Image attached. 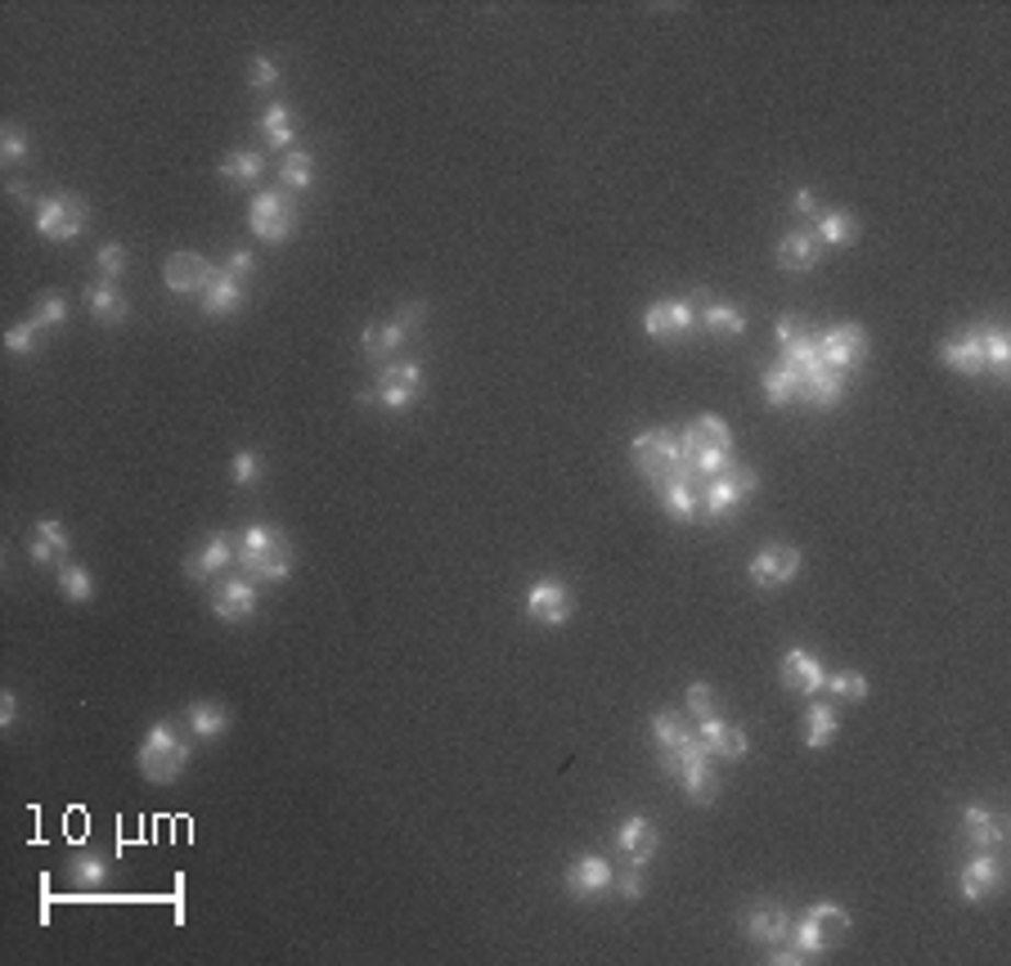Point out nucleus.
Segmentation results:
<instances>
[{"label": "nucleus", "mask_w": 1011, "mask_h": 966, "mask_svg": "<svg viewBox=\"0 0 1011 966\" xmlns=\"http://www.w3.org/2000/svg\"><path fill=\"white\" fill-rule=\"evenodd\" d=\"M234 566L244 571L248 580H257V585H279V580L293 575L297 558H293V544H288V536L279 526H244L234 536Z\"/></svg>", "instance_id": "nucleus-1"}, {"label": "nucleus", "mask_w": 1011, "mask_h": 966, "mask_svg": "<svg viewBox=\"0 0 1011 966\" xmlns=\"http://www.w3.org/2000/svg\"><path fill=\"white\" fill-rule=\"evenodd\" d=\"M679 446H684V472L693 481H710L715 472H724L733 463V427L719 414H697L679 431Z\"/></svg>", "instance_id": "nucleus-2"}, {"label": "nucleus", "mask_w": 1011, "mask_h": 966, "mask_svg": "<svg viewBox=\"0 0 1011 966\" xmlns=\"http://www.w3.org/2000/svg\"><path fill=\"white\" fill-rule=\"evenodd\" d=\"M189 755H194V746L184 742V733L176 729L171 719H158L149 733H144V742H139V773L144 778H149L154 787H171L180 773H184V764H189Z\"/></svg>", "instance_id": "nucleus-3"}, {"label": "nucleus", "mask_w": 1011, "mask_h": 966, "mask_svg": "<svg viewBox=\"0 0 1011 966\" xmlns=\"http://www.w3.org/2000/svg\"><path fill=\"white\" fill-rule=\"evenodd\" d=\"M630 459L639 468L643 481L661 486L670 476H688L684 472V446H679V431H665V427H652V431H639L630 441Z\"/></svg>", "instance_id": "nucleus-4"}, {"label": "nucleus", "mask_w": 1011, "mask_h": 966, "mask_svg": "<svg viewBox=\"0 0 1011 966\" xmlns=\"http://www.w3.org/2000/svg\"><path fill=\"white\" fill-rule=\"evenodd\" d=\"M760 491V476L746 463H729L724 472H715L710 481H701V517L724 521L738 513L742 499H751Z\"/></svg>", "instance_id": "nucleus-5"}, {"label": "nucleus", "mask_w": 1011, "mask_h": 966, "mask_svg": "<svg viewBox=\"0 0 1011 966\" xmlns=\"http://www.w3.org/2000/svg\"><path fill=\"white\" fill-rule=\"evenodd\" d=\"M418 396H423V364L392 360V364H382L373 392H360V405H382L387 414H405Z\"/></svg>", "instance_id": "nucleus-6"}, {"label": "nucleus", "mask_w": 1011, "mask_h": 966, "mask_svg": "<svg viewBox=\"0 0 1011 966\" xmlns=\"http://www.w3.org/2000/svg\"><path fill=\"white\" fill-rule=\"evenodd\" d=\"M86 199L81 193H55V199H45L36 207V234L41 238H50V244H72V238H81L86 229Z\"/></svg>", "instance_id": "nucleus-7"}, {"label": "nucleus", "mask_w": 1011, "mask_h": 966, "mask_svg": "<svg viewBox=\"0 0 1011 966\" xmlns=\"http://www.w3.org/2000/svg\"><path fill=\"white\" fill-rule=\"evenodd\" d=\"M248 225H252V234L261 238V244L279 248L297 229V207H293L288 193H257L252 207H248Z\"/></svg>", "instance_id": "nucleus-8"}, {"label": "nucleus", "mask_w": 1011, "mask_h": 966, "mask_svg": "<svg viewBox=\"0 0 1011 966\" xmlns=\"http://www.w3.org/2000/svg\"><path fill=\"white\" fill-rule=\"evenodd\" d=\"M818 337V360H823L828 369L836 373H850L858 369L863 360H868V333H863L858 324H836L828 333H813Z\"/></svg>", "instance_id": "nucleus-9"}, {"label": "nucleus", "mask_w": 1011, "mask_h": 966, "mask_svg": "<svg viewBox=\"0 0 1011 966\" xmlns=\"http://www.w3.org/2000/svg\"><path fill=\"white\" fill-rule=\"evenodd\" d=\"M800 566H805L800 549H791V544H768V549H760V553L751 558L746 575H751L755 589H783V585H791V580L800 575Z\"/></svg>", "instance_id": "nucleus-10"}, {"label": "nucleus", "mask_w": 1011, "mask_h": 966, "mask_svg": "<svg viewBox=\"0 0 1011 966\" xmlns=\"http://www.w3.org/2000/svg\"><path fill=\"white\" fill-rule=\"evenodd\" d=\"M693 328H697V311L684 297L652 302L648 315H643V333L652 337V342H679V337H688Z\"/></svg>", "instance_id": "nucleus-11"}, {"label": "nucleus", "mask_w": 1011, "mask_h": 966, "mask_svg": "<svg viewBox=\"0 0 1011 966\" xmlns=\"http://www.w3.org/2000/svg\"><path fill=\"white\" fill-rule=\"evenodd\" d=\"M778 679L787 693H800V697H823V684H828V665L818 661L813 652L805 648H787L783 652V665H778Z\"/></svg>", "instance_id": "nucleus-12"}, {"label": "nucleus", "mask_w": 1011, "mask_h": 966, "mask_svg": "<svg viewBox=\"0 0 1011 966\" xmlns=\"http://www.w3.org/2000/svg\"><path fill=\"white\" fill-rule=\"evenodd\" d=\"M212 279H216V266L203 252H171L167 266H162V283L171 288L176 297H184V293H199L203 297Z\"/></svg>", "instance_id": "nucleus-13"}, {"label": "nucleus", "mask_w": 1011, "mask_h": 966, "mask_svg": "<svg viewBox=\"0 0 1011 966\" xmlns=\"http://www.w3.org/2000/svg\"><path fill=\"white\" fill-rule=\"evenodd\" d=\"M1002 886V858L998 850H976L967 863H962V873H957V890L967 903H980L989 895H998Z\"/></svg>", "instance_id": "nucleus-14"}, {"label": "nucleus", "mask_w": 1011, "mask_h": 966, "mask_svg": "<svg viewBox=\"0 0 1011 966\" xmlns=\"http://www.w3.org/2000/svg\"><path fill=\"white\" fill-rule=\"evenodd\" d=\"M526 616L544 630H558V625L571 620V594L562 580H536L531 589H526Z\"/></svg>", "instance_id": "nucleus-15"}, {"label": "nucleus", "mask_w": 1011, "mask_h": 966, "mask_svg": "<svg viewBox=\"0 0 1011 966\" xmlns=\"http://www.w3.org/2000/svg\"><path fill=\"white\" fill-rule=\"evenodd\" d=\"M566 895L571 899H598V895H607L611 886H616V867L603 858V854H585V858H575L571 867H566Z\"/></svg>", "instance_id": "nucleus-16"}, {"label": "nucleus", "mask_w": 1011, "mask_h": 966, "mask_svg": "<svg viewBox=\"0 0 1011 966\" xmlns=\"http://www.w3.org/2000/svg\"><path fill=\"white\" fill-rule=\"evenodd\" d=\"M257 580H248L244 571L238 575H229V580H221V585L212 589V611L221 616V620H229V625H238V620H248L252 611H257Z\"/></svg>", "instance_id": "nucleus-17"}, {"label": "nucleus", "mask_w": 1011, "mask_h": 966, "mask_svg": "<svg viewBox=\"0 0 1011 966\" xmlns=\"http://www.w3.org/2000/svg\"><path fill=\"white\" fill-rule=\"evenodd\" d=\"M234 562H238V558H234V540L216 530V536H207L194 553L184 558V575H189V580H199V585H207V580L225 575Z\"/></svg>", "instance_id": "nucleus-18"}, {"label": "nucleus", "mask_w": 1011, "mask_h": 966, "mask_svg": "<svg viewBox=\"0 0 1011 966\" xmlns=\"http://www.w3.org/2000/svg\"><path fill=\"white\" fill-rule=\"evenodd\" d=\"M616 845L625 850V858H630L634 867L652 863V858H656V828H652V818H643V813H625V818H620V828H616Z\"/></svg>", "instance_id": "nucleus-19"}, {"label": "nucleus", "mask_w": 1011, "mask_h": 966, "mask_svg": "<svg viewBox=\"0 0 1011 966\" xmlns=\"http://www.w3.org/2000/svg\"><path fill=\"white\" fill-rule=\"evenodd\" d=\"M746 935L755 944H768V948H778L791 940V912L783 903H755L746 912Z\"/></svg>", "instance_id": "nucleus-20"}, {"label": "nucleus", "mask_w": 1011, "mask_h": 966, "mask_svg": "<svg viewBox=\"0 0 1011 966\" xmlns=\"http://www.w3.org/2000/svg\"><path fill=\"white\" fill-rule=\"evenodd\" d=\"M940 360H944L953 373H967V378L985 373V342H980V328H962V333H953L948 342L940 347Z\"/></svg>", "instance_id": "nucleus-21"}, {"label": "nucleus", "mask_w": 1011, "mask_h": 966, "mask_svg": "<svg viewBox=\"0 0 1011 966\" xmlns=\"http://www.w3.org/2000/svg\"><path fill=\"white\" fill-rule=\"evenodd\" d=\"M697 742L706 746V755L715 760V755H724V760H742L746 755V733L738 729V723H724L719 715H710V719H701L697 723Z\"/></svg>", "instance_id": "nucleus-22"}, {"label": "nucleus", "mask_w": 1011, "mask_h": 966, "mask_svg": "<svg viewBox=\"0 0 1011 966\" xmlns=\"http://www.w3.org/2000/svg\"><path fill=\"white\" fill-rule=\"evenodd\" d=\"M656 499H661V508L674 521H693V517H701V481L670 476V481H661V486H656Z\"/></svg>", "instance_id": "nucleus-23"}, {"label": "nucleus", "mask_w": 1011, "mask_h": 966, "mask_svg": "<svg viewBox=\"0 0 1011 966\" xmlns=\"http://www.w3.org/2000/svg\"><path fill=\"white\" fill-rule=\"evenodd\" d=\"M405 342H409V333H405L396 319L369 324V328L360 333V356H364V360H378V364H392V360L401 356Z\"/></svg>", "instance_id": "nucleus-24"}, {"label": "nucleus", "mask_w": 1011, "mask_h": 966, "mask_svg": "<svg viewBox=\"0 0 1011 966\" xmlns=\"http://www.w3.org/2000/svg\"><path fill=\"white\" fill-rule=\"evenodd\" d=\"M244 302H248L244 279H234V274L221 266V270H216V279L207 283V293H203V311H207L212 319H225V315H234Z\"/></svg>", "instance_id": "nucleus-25"}, {"label": "nucleus", "mask_w": 1011, "mask_h": 966, "mask_svg": "<svg viewBox=\"0 0 1011 966\" xmlns=\"http://www.w3.org/2000/svg\"><path fill=\"white\" fill-rule=\"evenodd\" d=\"M841 396H845V373H836V369H828V364L800 378V401H805V405L836 409V405H841Z\"/></svg>", "instance_id": "nucleus-26"}, {"label": "nucleus", "mask_w": 1011, "mask_h": 966, "mask_svg": "<svg viewBox=\"0 0 1011 966\" xmlns=\"http://www.w3.org/2000/svg\"><path fill=\"white\" fill-rule=\"evenodd\" d=\"M962 832H967V841L980 845V850H998L1007 841V823H1002L993 809H985V805H967V809H962Z\"/></svg>", "instance_id": "nucleus-27"}, {"label": "nucleus", "mask_w": 1011, "mask_h": 966, "mask_svg": "<svg viewBox=\"0 0 1011 966\" xmlns=\"http://www.w3.org/2000/svg\"><path fill=\"white\" fill-rule=\"evenodd\" d=\"M818 238H813V229H791V234H783V244H778V266L787 270V274H809L813 266H818Z\"/></svg>", "instance_id": "nucleus-28"}, {"label": "nucleus", "mask_w": 1011, "mask_h": 966, "mask_svg": "<svg viewBox=\"0 0 1011 966\" xmlns=\"http://www.w3.org/2000/svg\"><path fill=\"white\" fill-rule=\"evenodd\" d=\"M836 729H841V715H836V706H832L828 697H818V701L805 706V746H809V751L832 746V742H836Z\"/></svg>", "instance_id": "nucleus-29"}, {"label": "nucleus", "mask_w": 1011, "mask_h": 966, "mask_svg": "<svg viewBox=\"0 0 1011 966\" xmlns=\"http://www.w3.org/2000/svg\"><path fill=\"white\" fill-rule=\"evenodd\" d=\"M68 530L55 521V517H41L36 521V536H32V562L36 566H64L68 558Z\"/></svg>", "instance_id": "nucleus-30"}, {"label": "nucleus", "mask_w": 1011, "mask_h": 966, "mask_svg": "<svg viewBox=\"0 0 1011 966\" xmlns=\"http://www.w3.org/2000/svg\"><path fill=\"white\" fill-rule=\"evenodd\" d=\"M261 135H266V144L270 149H279V154H293V144H297V113L288 109V104H266V113H261Z\"/></svg>", "instance_id": "nucleus-31"}, {"label": "nucleus", "mask_w": 1011, "mask_h": 966, "mask_svg": "<svg viewBox=\"0 0 1011 966\" xmlns=\"http://www.w3.org/2000/svg\"><path fill=\"white\" fill-rule=\"evenodd\" d=\"M86 311H90L94 324H122V319L131 315L126 297L117 293V283H104V279L86 288Z\"/></svg>", "instance_id": "nucleus-32"}, {"label": "nucleus", "mask_w": 1011, "mask_h": 966, "mask_svg": "<svg viewBox=\"0 0 1011 966\" xmlns=\"http://www.w3.org/2000/svg\"><path fill=\"white\" fill-rule=\"evenodd\" d=\"M674 778H679L684 796H688V800H697V805H710V800H715V791H719V778H715V768H710V755L688 760L679 773H674Z\"/></svg>", "instance_id": "nucleus-33"}, {"label": "nucleus", "mask_w": 1011, "mask_h": 966, "mask_svg": "<svg viewBox=\"0 0 1011 966\" xmlns=\"http://www.w3.org/2000/svg\"><path fill=\"white\" fill-rule=\"evenodd\" d=\"M813 238H818V248H850L858 238V221L850 212H823L813 225Z\"/></svg>", "instance_id": "nucleus-34"}, {"label": "nucleus", "mask_w": 1011, "mask_h": 966, "mask_svg": "<svg viewBox=\"0 0 1011 966\" xmlns=\"http://www.w3.org/2000/svg\"><path fill=\"white\" fill-rule=\"evenodd\" d=\"M697 729L684 719V715H674V710H661V715H652V742H656V751L661 755H670V751H679L688 738H693Z\"/></svg>", "instance_id": "nucleus-35"}, {"label": "nucleus", "mask_w": 1011, "mask_h": 966, "mask_svg": "<svg viewBox=\"0 0 1011 966\" xmlns=\"http://www.w3.org/2000/svg\"><path fill=\"white\" fill-rule=\"evenodd\" d=\"M701 328H706L710 337H742V333H746V311L733 306V302H710V306L701 311Z\"/></svg>", "instance_id": "nucleus-36"}, {"label": "nucleus", "mask_w": 1011, "mask_h": 966, "mask_svg": "<svg viewBox=\"0 0 1011 966\" xmlns=\"http://www.w3.org/2000/svg\"><path fill=\"white\" fill-rule=\"evenodd\" d=\"M225 729H229V710L221 701H194V706H189V733H194V738L216 742Z\"/></svg>", "instance_id": "nucleus-37"}, {"label": "nucleus", "mask_w": 1011, "mask_h": 966, "mask_svg": "<svg viewBox=\"0 0 1011 966\" xmlns=\"http://www.w3.org/2000/svg\"><path fill=\"white\" fill-rule=\"evenodd\" d=\"M980 342H985V369L998 382H1007V373H1011V337H1007V328L1002 324L980 328Z\"/></svg>", "instance_id": "nucleus-38"}, {"label": "nucleus", "mask_w": 1011, "mask_h": 966, "mask_svg": "<svg viewBox=\"0 0 1011 966\" xmlns=\"http://www.w3.org/2000/svg\"><path fill=\"white\" fill-rule=\"evenodd\" d=\"M229 184H257L261 180V171H266V158L257 154V149H234V154H225L221 158V167H216Z\"/></svg>", "instance_id": "nucleus-39"}, {"label": "nucleus", "mask_w": 1011, "mask_h": 966, "mask_svg": "<svg viewBox=\"0 0 1011 966\" xmlns=\"http://www.w3.org/2000/svg\"><path fill=\"white\" fill-rule=\"evenodd\" d=\"M868 679H863L858 670H832L828 684H823V697L828 701H868Z\"/></svg>", "instance_id": "nucleus-40"}, {"label": "nucleus", "mask_w": 1011, "mask_h": 966, "mask_svg": "<svg viewBox=\"0 0 1011 966\" xmlns=\"http://www.w3.org/2000/svg\"><path fill=\"white\" fill-rule=\"evenodd\" d=\"M760 386H764V401L768 405H791V401H800V382H796V373L787 369V364H774L764 378H760Z\"/></svg>", "instance_id": "nucleus-41"}, {"label": "nucleus", "mask_w": 1011, "mask_h": 966, "mask_svg": "<svg viewBox=\"0 0 1011 966\" xmlns=\"http://www.w3.org/2000/svg\"><path fill=\"white\" fill-rule=\"evenodd\" d=\"M279 180L293 189V193H306L315 184V158L306 149H293V154H283V167H279Z\"/></svg>", "instance_id": "nucleus-42"}, {"label": "nucleus", "mask_w": 1011, "mask_h": 966, "mask_svg": "<svg viewBox=\"0 0 1011 966\" xmlns=\"http://www.w3.org/2000/svg\"><path fill=\"white\" fill-rule=\"evenodd\" d=\"M68 867H72V881H81L86 890H100V886L109 881V858H104V854H90V850H86V854H72Z\"/></svg>", "instance_id": "nucleus-43"}, {"label": "nucleus", "mask_w": 1011, "mask_h": 966, "mask_svg": "<svg viewBox=\"0 0 1011 966\" xmlns=\"http://www.w3.org/2000/svg\"><path fill=\"white\" fill-rule=\"evenodd\" d=\"M59 589H64L68 603H90L94 598V580H90V571L81 562H64L59 566Z\"/></svg>", "instance_id": "nucleus-44"}, {"label": "nucleus", "mask_w": 1011, "mask_h": 966, "mask_svg": "<svg viewBox=\"0 0 1011 966\" xmlns=\"http://www.w3.org/2000/svg\"><path fill=\"white\" fill-rule=\"evenodd\" d=\"M805 917H809V922H813L818 931H823L828 940H832V935H841V931H850V912H845L841 903H828V899H823V903H809V908H805Z\"/></svg>", "instance_id": "nucleus-45"}, {"label": "nucleus", "mask_w": 1011, "mask_h": 966, "mask_svg": "<svg viewBox=\"0 0 1011 966\" xmlns=\"http://www.w3.org/2000/svg\"><path fill=\"white\" fill-rule=\"evenodd\" d=\"M261 472H266L261 450H234V459H229V476H234V486H257Z\"/></svg>", "instance_id": "nucleus-46"}, {"label": "nucleus", "mask_w": 1011, "mask_h": 966, "mask_svg": "<svg viewBox=\"0 0 1011 966\" xmlns=\"http://www.w3.org/2000/svg\"><path fill=\"white\" fill-rule=\"evenodd\" d=\"M68 319V297L64 293H45L41 302H36V311H32V324L45 333V328H59Z\"/></svg>", "instance_id": "nucleus-47"}, {"label": "nucleus", "mask_w": 1011, "mask_h": 966, "mask_svg": "<svg viewBox=\"0 0 1011 966\" xmlns=\"http://www.w3.org/2000/svg\"><path fill=\"white\" fill-rule=\"evenodd\" d=\"M94 270H100L104 283H117L126 274V248L122 244H104L100 252H94Z\"/></svg>", "instance_id": "nucleus-48"}, {"label": "nucleus", "mask_w": 1011, "mask_h": 966, "mask_svg": "<svg viewBox=\"0 0 1011 966\" xmlns=\"http://www.w3.org/2000/svg\"><path fill=\"white\" fill-rule=\"evenodd\" d=\"M36 337H41V328H36L32 319H23V324H14V328L5 333V351H10V356H32V351L41 347Z\"/></svg>", "instance_id": "nucleus-49"}, {"label": "nucleus", "mask_w": 1011, "mask_h": 966, "mask_svg": "<svg viewBox=\"0 0 1011 966\" xmlns=\"http://www.w3.org/2000/svg\"><path fill=\"white\" fill-rule=\"evenodd\" d=\"M0 158H5V167H19L23 158H27V135H23V126H5L0 131Z\"/></svg>", "instance_id": "nucleus-50"}, {"label": "nucleus", "mask_w": 1011, "mask_h": 966, "mask_svg": "<svg viewBox=\"0 0 1011 966\" xmlns=\"http://www.w3.org/2000/svg\"><path fill=\"white\" fill-rule=\"evenodd\" d=\"M279 77H283V72H279V64H274L270 55H257V59L248 64V86H252V90H274Z\"/></svg>", "instance_id": "nucleus-51"}, {"label": "nucleus", "mask_w": 1011, "mask_h": 966, "mask_svg": "<svg viewBox=\"0 0 1011 966\" xmlns=\"http://www.w3.org/2000/svg\"><path fill=\"white\" fill-rule=\"evenodd\" d=\"M684 701H688V715H693V719H710V715H715V688H710V684H688Z\"/></svg>", "instance_id": "nucleus-52"}, {"label": "nucleus", "mask_w": 1011, "mask_h": 966, "mask_svg": "<svg viewBox=\"0 0 1011 966\" xmlns=\"http://www.w3.org/2000/svg\"><path fill=\"white\" fill-rule=\"evenodd\" d=\"M611 890H616L620 899H630V903H634V899H643V867H634V863H630V873H620Z\"/></svg>", "instance_id": "nucleus-53"}, {"label": "nucleus", "mask_w": 1011, "mask_h": 966, "mask_svg": "<svg viewBox=\"0 0 1011 966\" xmlns=\"http://www.w3.org/2000/svg\"><path fill=\"white\" fill-rule=\"evenodd\" d=\"M225 270H229L234 279H244V283H248V279H252V270H257V257H252L248 248H234V252H229V261H225Z\"/></svg>", "instance_id": "nucleus-54"}, {"label": "nucleus", "mask_w": 1011, "mask_h": 966, "mask_svg": "<svg viewBox=\"0 0 1011 966\" xmlns=\"http://www.w3.org/2000/svg\"><path fill=\"white\" fill-rule=\"evenodd\" d=\"M423 319H427V306H423V302H405V306L396 311V324H401L409 337L423 328Z\"/></svg>", "instance_id": "nucleus-55"}, {"label": "nucleus", "mask_w": 1011, "mask_h": 966, "mask_svg": "<svg viewBox=\"0 0 1011 966\" xmlns=\"http://www.w3.org/2000/svg\"><path fill=\"white\" fill-rule=\"evenodd\" d=\"M14 719H19V697L0 693V729H14Z\"/></svg>", "instance_id": "nucleus-56"}, {"label": "nucleus", "mask_w": 1011, "mask_h": 966, "mask_svg": "<svg viewBox=\"0 0 1011 966\" xmlns=\"http://www.w3.org/2000/svg\"><path fill=\"white\" fill-rule=\"evenodd\" d=\"M791 207H796V212H813V207H818V193H813V189H796V193H791Z\"/></svg>", "instance_id": "nucleus-57"}]
</instances>
